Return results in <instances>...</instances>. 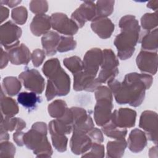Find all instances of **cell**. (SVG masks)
Here are the masks:
<instances>
[{
	"mask_svg": "<svg viewBox=\"0 0 158 158\" xmlns=\"http://www.w3.org/2000/svg\"><path fill=\"white\" fill-rule=\"evenodd\" d=\"M152 82L153 78L149 74L132 72L127 73L122 82L114 78L107 83L118 104L136 107L143 102L146 90L150 88Z\"/></svg>",
	"mask_w": 158,
	"mask_h": 158,
	"instance_id": "cell-1",
	"label": "cell"
},
{
	"mask_svg": "<svg viewBox=\"0 0 158 158\" xmlns=\"http://www.w3.org/2000/svg\"><path fill=\"white\" fill-rule=\"evenodd\" d=\"M121 29L120 34L114 40V44L117 49V56L121 60L130 58L139 42L140 26L138 20L133 15H126L119 21Z\"/></svg>",
	"mask_w": 158,
	"mask_h": 158,
	"instance_id": "cell-2",
	"label": "cell"
},
{
	"mask_svg": "<svg viewBox=\"0 0 158 158\" xmlns=\"http://www.w3.org/2000/svg\"><path fill=\"white\" fill-rule=\"evenodd\" d=\"M47 128L44 122H38L24 133V145L32 150L37 157H50L52 154L53 151L47 138Z\"/></svg>",
	"mask_w": 158,
	"mask_h": 158,
	"instance_id": "cell-3",
	"label": "cell"
},
{
	"mask_svg": "<svg viewBox=\"0 0 158 158\" xmlns=\"http://www.w3.org/2000/svg\"><path fill=\"white\" fill-rule=\"evenodd\" d=\"M42 71L48 78V82L56 89L57 96L68 94L70 89V78L57 58L47 60L43 65Z\"/></svg>",
	"mask_w": 158,
	"mask_h": 158,
	"instance_id": "cell-4",
	"label": "cell"
},
{
	"mask_svg": "<svg viewBox=\"0 0 158 158\" xmlns=\"http://www.w3.org/2000/svg\"><path fill=\"white\" fill-rule=\"evenodd\" d=\"M96 103L94 108V119L98 126L102 127L110 122L114 108L112 93L109 87L100 85L95 90Z\"/></svg>",
	"mask_w": 158,
	"mask_h": 158,
	"instance_id": "cell-5",
	"label": "cell"
},
{
	"mask_svg": "<svg viewBox=\"0 0 158 158\" xmlns=\"http://www.w3.org/2000/svg\"><path fill=\"white\" fill-rule=\"evenodd\" d=\"M119 61L111 49H104L102 51V61L101 70L97 78L99 82L105 83L114 79L118 74V66Z\"/></svg>",
	"mask_w": 158,
	"mask_h": 158,
	"instance_id": "cell-6",
	"label": "cell"
},
{
	"mask_svg": "<svg viewBox=\"0 0 158 158\" xmlns=\"http://www.w3.org/2000/svg\"><path fill=\"white\" fill-rule=\"evenodd\" d=\"M19 78L24 87L37 94H41L45 86V80L36 69L27 68L19 75Z\"/></svg>",
	"mask_w": 158,
	"mask_h": 158,
	"instance_id": "cell-7",
	"label": "cell"
},
{
	"mask_svg": "<svg viewBox=\"0 0 158 158\" xmlns=\"http://www.w3.org/2000/svg\"><path fill=\"white\" fill-rule=\"evenodd\" d=\"M22 33V29L19 26L12 21H7L1 25V44L6 50L16 46L20 44L19 38Z\"/></svg>",
	"mask_w": 158,
	"mask_h": 158,
	"instance_id": "cell-8",
	"label": "cell"
},
{
	"mask_svg": "<svg viewBox=\"0 0 158 158\" xmlns=\"http://www.w3.org/2000/svg\"><path fill=\"white\" fill-rule=\"evenodd\" d=\"M51 27L59 33L73 36L78 30L77 23L71 19H69L65 14L55 12L51 15Z\"/></svg>",
	"mask_w": 158,
	"mask_h": 158,
	"instance_id": "cell-9",
	"label": "cell"
},
{
	"mask_svg": "<svg viewBox=\"0 0 158 158\" xmlns=\"http://www.w3.org/2000/svg\"><path fill=\"white\" fill-rule=\"evenodd\" d=\"M157 114L152 110H144L140 116L139 127L145 131L147 139L157 143Z\"/></svg>",
	"mask_w": 158,
	"mask_h": 158,
	"instance_id": "cell-10",
	"label": "cell"
},
{
	"mask_svg": "<svg viewBox=\"0 0 158 158\" xmlns=\"http://www.w3.org/2000/svg\"><path fill=\"white\" fill-rule=\"evenodd\" d=\"M96 4L94 1H85L71 15V19L82 28L88 21H93L96 18Z\"/></svg>",
	"mask_w": 158,
	"mask_h": 158,
	"instance_id": "cell-11",
	"label": "cell"
},
{
	"mask_svg": "<svg viewBox=\"0 0 158 158\" xmlns=\"http://www.w3.org/2000/svg\"><path fill=\"white\" fill-rule=\"evenodd\" d=\"M102 61V51L100 48H94L88 50L83 57V71L92 77H96Z\"/></svg>",
	"mask_w": 158,
	"mask_h": 158,
	"instance_id": "cell-12",
	"label": "cell"
},
{
	"mask_svg": "<svg viewBox=\"0 0 158 158\" xmlns=\"http://www.w3.org/2000/svg\"><path fill=\"white\" fill-rule=\"evenodd\" d=\"M136 62L141 72L155 75L157 71V52L141 50L136 57Z\"/></svg>",
	"mask_w": 158,
	"mask_h": 158,
	"instance_id": "cell-13",
	"label": "cell"
},
{
	"mask_svg": "<svg viewBox=\"0 0 158 158\" xmlns=\"http://www.w3.org/2000/svg\"><path fill=\"white\" fill-rule=\"evenodd\" d=\"M136 112L130 108H120L115 110L111 115L110 121L121 128H129L135 125Z\"/></svg>",
	"mask_w": 158,
	"mask_h": 158,
	"instance_id": "cell-14",
	"label": "cell"
},
{
	"mask_svg": "<svg viewBox=\"0 0 158 158\" xmlns=\"http://www.w3.org/2000/svg\"><path fill=\"white\" fill-rule=\"evenodd\" d=\"M93 142L88 133L73 130V134L70 141V147L72 152L76 155L83 154L89 151Z\"/></svg>",
	"mask_w": 158,
	"mask_h": 158,
	"instance_id": "cell-15",
	"label": "cell"
},
{
	"mask_svg": "<svg viewBox=\"0 0 158 158\" xmlns=\"http://www.w3.org/2000/svg\"><path fill=\"white\" fill-rule=\"evenodd\" d=\"M73 89L77 91H86L93 92L98 86L101 85L96 77L86 73L83 70L73 75Z\"/></svg>",
	"mask_w": 158,
	"mask_h": 158,
	"instance_id": "cell-16",
	"label": "cell"
},
{
	"mask_svg": "<svg viewBox=\"0 0 158 158\" xmlns=\"http://www.w3.org/2000/svg\"><path fill=\"white\" fill-rule=\"evenodd\" d=\"M7 52L10 62L14 65H27L31 60V54L24 44L14 46L7 50Z\"/></svg>",
	"mask_w": 158,
	"mask_h": 158,
	"instance_id": "cell-17",
	"label": "cell"
},
{
	"mask_svg": "<svg viewBox=\"0 0 158 158\" xmlns=\"http://www.w3.org/2000/svg\"><path fill=\"white\" fill-rule=\"evenodd\" d=\"M147 137L145 133L138 129L132 130L127 140V146L130 151L138 153L142 151L147 145Z\"/></svg>",
	"mask_w": 158,
	"mask_h": 158,
	"instance_id": "cell-18",
	"label": "cell"
},
{
	"mask_svg": "<svg viewBox=\"0 0 158 158\" xmlns=\"http://www.w3.org/2000/svg\"><path fill=\"white\" fill-rule=\"evenodd\" d=\"M92 30L101 38H110L114 31V24L108 18H101L92 21L91 23Z\"/></svg>",
	"mask_w": 158,
	"mask_h": 158,
	"instance_id": "cell-19",
	"label": "cell"
},
{
	"mask_svg": "<svg viewBox=\"0 0 158 158\" xmlns=\"http://www.w3.org/2000/svg\"><path fill=\"white\" fill-rule=\"evenodd\" d=\"M51 27V17L46 14L36 15L30 25L31 33L36 36L45 35L49 31Z\"/></svg>",
	"mask_w": 158,
	"mask_h": 158,
	"instance_id": "cell-20",
	"label": "cell"
},
{
	"mask_svg": "<svg viewBox=\"0 0 158 158\" xmlns=\"http://www.w3.org/2000/svg\"><path fill=\"white\" fill-rule=\"evenodd\" d=\"M60 40V36L54 31H49L41 38L43 48L48 56L56 54L57 48Z\"/></svg>",
	"mask_w": 158,
	"mask_h": 158,
	"instance_id": "cell-21",
	"label": "cell"
},
{
	"mask_svg": "<svg viewBox=\"0 0 158 158\" xmlns=\"http://www.w3.org/2000/svg\"><path fill=\"white\" fill-rule=\"evenodd\" d=\"M139 42L141 44V50L147 51H157L158 46V30L147 31L141 37Z\"/></svg>",
	"mask_w": 158,
	"mask_h": 158,
	"instance_id": "cell-22",
	"label": "cell"
},
{
	"mask_svg": "<svg viewBox=\"0 0 158 158\" xmlns=\"http://www.w3.org/2000/svg\"><path fill=\"white\" fill-rule=\"evenodd\" d=\"M17 101L28 110V112H31L36 108L38 104L41 101V99L34 92H22L18 94Z\"/></svg>",
	"mask_w": 158,
	"mask_h": 158,
	"instance_id": "cell-23",
	"label": "cell"
},
{
	"mask_svg": "<svg viewBox=\"0 0 158 158\" xmlns=\"http://www.w3.org/2000/svg\"><path fill=\"white\" fill-rule=\"evenodd\" d=\"M4 92L1 89V110L2 115L5 117H14L19 112V106L16 101L4 94Z\"/></svg>",
	"mask_w": 158,
	"mask_h": 158,
	"instance_id": "cell-24",
	"label": "cell"
},
{
	"mask_svg": "<svg viewBox=\"0 0 158 158\" xmlns=\"http://www.w3.org/2000/svg\"><path fill=\"white\" fill-rule=\"evenodd\" d=\"M127 146V143L125 139L108 141L107 144V157L110 158L122 157Z\"/></svg>",
	"mask_w": 158,
	"mask_h": 158,
	"instance_id": "cell-25",
	"label": "cell"
},
{
	"mask_svg": "<svg viewBox=\"0 0 158 158\" xmlns=\"http://www.w3.org/2000/svg\"><path fill=\"white\" fill-rule=\"evenodd\" d=\"M0 127L7 131H22L26 127V123L20 118L13 117H5L4 118L3 115H1Z\"/></svg>",
	"mask_w": 158,
	"mask_h": 158,
	"instance_id": "cell-26",
	"label": "cell"
},
{
	"mask_svg": "<svg viewBox=\"0 0 158 158\" xmlns=\"http://www.w3.org/2000/svg\"><path fill=\"white\" fill-rule=\"evenodd\" d=\"M21 88L20 80L15 77H6L2 80V89L8 96H15L19 93Z\"/></svg>",
	"mask_w": 158,
	"mask_h": 158,
	"instance_id": "cell-27",
	"label": "cell"
},
{
	"mask_svg": "<svg viewBox=\"0 0 158 158\" xmlns=\"http://www.w3.org/2000/svg\"><path fill=\"white\" fill-rule=\"evenodd\" d=\"M102 133L107 137L115 139H125L127 130L126 128H121L114 125L111 122H108L102 127Z\"/></svg>",
	"mask_w": 158,
	"mask_h": 158,
	"instance_id": "cell-28",
	"label": "cell"
},
{
	"mask_svg": "<svg viewBox=\"0 0 158 158\" xmlns=\"http://www.w3.org/2000/svg\"><path fill=\"white\" fill-rule=\"evenodd\" d=\"M114 1H98L96 3V15L94 20L101 18H107V16L110 15L114 11Z\"/></svg>",
	"mask_w": 158,
	"mask_h": 158,
	"instance_id": "cell-29",
	"label": "cell"
},
{
	"mask_svg": "<svg viewBox=\"0 0 158 158\" xmlns=\"http://www.w3.org/2000/svg\"><path fill=\"white\" fill-rule=\"evenodd\" d=\"M67 109V105L65 101L56 99L48 105V111L51 117L60 118L65 115Z\"/></svg>",
	"mask_w": 158,
	"mask_h": 158,
	"instance_id": "cell-30",
	"label": "cell"
},
{
	"mask_svg": "<svg viewBox=\"0 0 158 158\" xmlns=\"http://www.w3.org/2000/svg\"><path fill=\"white\" fill-rule=\"evenodd\" d=\"M63 64L73 75L83 70L82 60L78 56H75L65 58Z\"/></svg>",
	"mask_w": 158,
	"mask_h": 158,
	"instance_id": "cell-31",
	"label": "cell"
},
{
	"mask_svg": "<svg viewBox=\"0 0 158 158\" xmlns=\"http://www.w3.org/2000/svg\"><path fill=\"white\" fill-rule=\"evenodd\" d=\"M52 145L54 148L60 152H64L67 150L68 139L65 135L57 133L53 131H49Z\"/></svg>",
	"mask_w": 158,
	"mask_h": 158,
	"instance_id": "cell-32",
	"label": "cell"
},
{
	"mask_svg": "<svg viewBox=\"0 0 158 158\" xmlns=\"http://www.w3.org/2000/svg\"><path fill=\"white\" fill-rule=\"evenodd\" d=\"M158 25L157 13H146L144 14L141 19V27L146 30L150 31L156 28Z\"/></svg>",
	"mask_w": 158,
	"mask_h": 158,
	"instance_id": "cell-33",
	"label": "cell"
},
{
	"mask_svg": "<svg viewBox=\"0 0 158 158\" xmlns=\"http://www.w3.org/2000/svg\"><path fill=\"white\" fill-rule=\"evenodd\" d=\"M76 46L77 41L74 40L72 36H60V40L57 48V51L59 52H65L75 49Z\"/></svg>",
	"mask_w": 158,
	"mask_h": 158,
	"instance_id": "cell-34",
	"label": "cell"
},
{
	"mask_svg": "<svg viewBox=\"0 0 158 158\" xmlns=\"http://www.w3.org/2000/svg\"><path fill=\"white\" fill-rule=\"evenodd\" d=\"M11 17L15 23L18 25H23L27 20L28 12L26 7L19 6L12 10Z\"/></svg>",
	"mask_w": 158,
	"mask_h": 158,
	"instance_id": "cell-35",
	"label": "cell"
},
{
	"mask_svg": "<svg viewBox=\"0 0 158 158\" xmlns=\"http://www.w3.org/2000/svg\"><path fill=\"white\" fill-rule=\"evenodd\" d=\"M29 7L31 12L36 15L45 14L48 10V3L46 1H31L29 4Z\"/></svg>",
	"mask_w": 158,
	"mask_h": 158,
	"instance_id": "cell-36",
	"label": "cell"
},
{
	"mask_svg": "<svg viewBox=\"0 0 158 158\" xmlns=\"http://www.w3.org/2000/svg\"><path fill=\"white\" fill-rule=\"evenodd\" d=\"M90 151L83 154L82 157H98L102 158L104 157V146L101 143H93L89 149Z\"/></svg>",
	"mask_w": 158,
	"mask_h": 158,
	"instance_id": "cell-37",
	"label": "cell"
},
{
	"mask_svg": "<svg viewBox=\"0 0 158 158\" xmlns=\"http://www.w3.org/2000/svg\"><path fill=\"white\" fill-rule=\"evenodd\" d=\"M16 149L15 146L7 141L1 142L0 157H14L15 154Z\"/></svg>",
	"mask_w": 158,
	"mask_h": 158,
	"instance_id": "cell-38",
	"label": "cell"
},
{
	"mask_svg": "<svg viewBox=\"0 0 158 158\" xmlns=\"http://www.w3.org/2000/svg\"><path fill=\"white\" fill-rule=\"evenodd\" d=\"M46 57V52L44 50L40 49H35L31 55V60L35 67H40Z\"/></svg>",
	"mask_w": 158,
	"mask_h": 158,
	"instance_id": "cell-39",
	"label": "cell"
},
{
	"mask_svg": "<svg viewBox=\"0 0 158 158\" xmlns=\"http://www.w3.org/2000/svg\"><path fill=\"white\" fill-rule=\"evenodd\" d=\"M88 135L91 139L93 143H102L104 141L102 132L97 128H93L88 133Z\"/></svg>",
	"mask_w": 158,
	"mask_h": 158,
	"instance_id": "cell-40",
	"label": "cell"
},
{
	"mask_svg": "<svg viewBox=\"0 0 158 158\" xmlns=\"http://www.w3.org/2000/svg\"><path fill=\"white\" fill-rule=\"evenodd\" d=\"M24 133H25L22 131H16L13 134V139L19 146H23L24 145V143H23Z\"/></svg>",
	"mask_w": 158,
	"mask_h": 158,
	"instance_id": "cell-41",
	"label": "cell"
},
{
	"mask_svg": "<svg viewBox=\"0 0 158 158\" xmlns=\"http://www.w3.org/2000/svg\"><path fill=\"white\" fill-rule=\"evenodd\" d=\"M1 60H0V68L1 69H3L4 67H6L8 64L9 56L7 54V52L6 51H4L3 49L1 48Z\"/></svg>",
	"mask_w": 158,
	"mask_h": 158,
	"instance_id": "cell-42",
	"label": "cell"
},
{
	"mask_svg": "<svg viewBox=\"0 0 158 158\" xmlns=\"http://www.w3.org/2000/svg\"><path fill=\"white\" fill-rule=\"evenodd\" d=\"M9 9L3 6L2 5H1L0 7V15H1V22L2 23L5 20H6L9 17Z\"/></svg>",
	"mask_w": 158,
	"mask_h": 158,
	"instance_id": "cell-43",
	"label": "cell"
},
{
	"mask_svg": "<svg viewBox=\"0 0 158 158\" xmlns=\"http://www.w3.org/2000/svg\"><path fill=\"white\" fill-rule=\"evenodd\" d=\"M20 2L21 1H1V5L2 4H4L6 5H7L10 7H14L15 6H17Z\"/></svg>",
	"mask_w": 158,
	"mask_h": 158,
	"instance_id": "cell-44",
	"label": "cell"
},
{
	"mask_svg": "<svg viewBox=\"0 0 158 158\" xmlns=\"http://www.w3.org/2000/svg\"><path fill=\"white\" fill-rule=\"evenodd\" d=\"M147 7L152 9L157 12V8H158V1L157 0H152L148 2L147 4Z\"/></svg>",
	"mask_w": 158,
	"mask_h": 158,
	"instance_id": "cell-45",
	"label": "cell"
},
{
	"mask_svg": "<svg viewBox=\"0 0 158 158\" xmlns=\"http://www.w3.org/2000/svg\"><path fill=\"white\" fill-rule=\"evenodd\" d=\"M0 128H1V142L4 141H8L9 139V136L7 133V131H6L2 127H0Z\"/></svg>",
	"mask_w": 158,
	"mask_h": 158,
	"instance_id": "cell-46",
	"label": "cell"
},
{
	"mask_svg": "<svg viewBox=\"0 0 158 158\" xmlns=\"http://www.w3.org/2000/svg\"><path fill=\"white\" fill-rule=\"evenodd\" d=\"M149 157H154V154H155L156 157H157V146L156 145L155 146L152 147L149 151Z\"/></svg>",
	"mask_w": 158,
	"mask_h": 158,
	"instance_id": "cell-47",
	"label": "cell"
}]
</instances>
